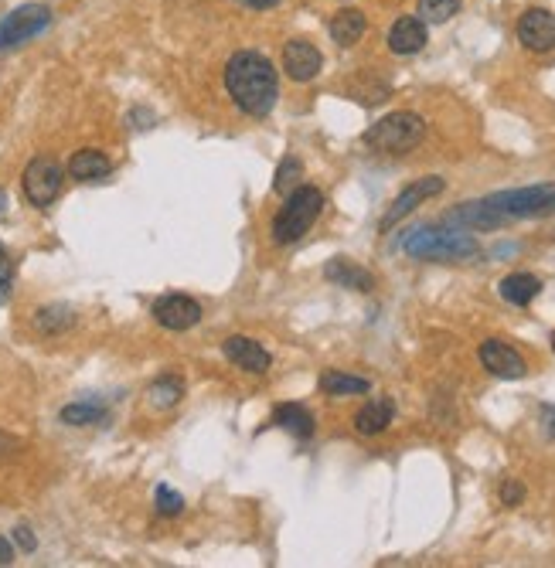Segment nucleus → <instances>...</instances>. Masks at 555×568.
<instances>
[{
    "instance_id": "1",
    "label": "nucleus",
    "mask_w": 555,
    "mask_h": 568,
    "mask_svg": "<svg viewBox=\"0 0 555 568\" xmlns=\"http://www.w3.org/2000/svg\"><path fill=\"white\" fill-rule=\"evenodd\" d=\"M545 215H555L552 184L498 191V194H491V198L467 201V205L450 211L447 222L467 228V232H487V228H501L508 222H518V218H545Z\"/></svg>"
},
{
    "instance_id": "2",
    "label": "nucleus",
    "mask_w": 555,
    "mask_h": 568,
    "mask_svg": "<svg viewBox=\"0 0 555 568\" xmlns=\"http://www.w3.org/2000/svg\"><path fill=\"white\" fill-rule=\"evenodd\" d=\"M225 92L249 116H269L280 99V79L266 55L235 52L225 65Z\"/></svg>"
},
{
    "instance_id": "3",
    "label": "nucleus",
    "mask_w": 555,
    "mask_h": 568,
    "mask_svg": "<svg viewBox=\"0 0 555 568\" xmlns=\"http://www.w3.org/2000/svg\"><path fill=\"white\" fill-rule=\"evenodd\" d=\"M402 252L419 262H467L481 256V242L467 228L423 225L412 228L406 239H402Z\"/></svg>"
},
{
    "instance_id": "4",
    "label": "nucleus",
    "mask_w": 555,
    "mask_h": 568,
    "mask_svg": "<svg viewBox=\"0 0 555 568\" xmlns=\"http://www.w3.org/2000/svg\"><path fill=\"white\" fill-rule=\"evenodd\" d=\"M324 211V194L310 184H300L297 191L287 194V205L276 211L273 218V242L290 245L300 242L310 232V225L317 222V215Z\"/></svg>"
},
{
    "instance_id": "5",
    "label": "nucleus",
    "mask_w": 555,
    "mask_h": 568,
    "mask_svg": "<svg viewBox=\"0 0 555 568\" xmlns=\"http://www.w3.org/2000/svg\"><path fill=\"white\" fill-rule=\"evenodd\" d=\"M426 137V123L423 116L416 113H389L378 123H372L365 130V143L372 150H382V154H409L412 147H419Z\"/></svg>"
},
{
    "instance_id": "6",
    "label": "nucleus",
    "mask_w": 555,
    "mask_h": 568,
    "mask_svg": "<svg viewBox=\"0 0 555 568\" xmlns=\"http://www.w3.org/2000/svg\"><path fill=\"white\" fill-rule=\"evenodd\" d=\"M62 167L55 164L52 157H35L28 167H24V198L31 201L35 208H48L55 205V198L62 194Z\"/></svg>"
},
{
    "instance_id": "7",
    "label": "nucleus",
    "mask_w": 555,
    "mask_h": 568,
    "mask_svg": "<svg viewBox=\"0 0 555 568\" xmlns=\"http://www.w3.org/2000/svg\"><path fill=\"white\" fill-rule=\"evenodd\" d=\"M48 24H52V11H48L45 4H24L18 11H11L4 21H0V52L38 38Z\"/></svg>"
},
{
    "instance_id": "8",
    "label": "nucleus",
    "mask_w": 555,
    "mask_h": 568,
    "mask_svg": "<svg viewBox=\"0 0 555 568\" xmlns=\"http://www.w3.org/2000/svg\"><path fill=\"white\" fill-rule=\"evenodd\" d=\"M443 188H447V181H443V177H419V181H412L406 191L399 194V198L392 201L389 205V211H385L382 215V222H378V228H382V232H389V228H395L402 222V218L406 215H412V211H416L419 205H423V201H430V198H436V194H440Z\"/></svg>"
},
{
    "instance_id": "9",
    "label": "nucleus",
    "mask_w": 555,
    "mask_h": 568,
    "mask_svg": "<svg viewBox=\"0 0 555 568\" xmlns=\"http://www.w3.org/2000/svg\"><path fill=\"white\" fill-rule=\"evenodd\" d=\"M518 41L535 55H545L555 48V14L545 7H532L518 18Z\"/></svg>"
},
{
    "instance_id": "10",
    "label": "nucleus",
    "mask_w": 555,
    "mask_h": 568,
    "mask_svg": "<svg viewBox=\"0 0 555 568\" xmlns=\"http://www.w3.org/2000/svg\"><path fill=\"white\" fill-rule=\"evenodd\" d=\"M154 320L167 330H191L201 320V303L188 293H167L154 303Z\"/></svg>"
},
{
    "instance_id": "11",
    "label": "nucleus",
    "mask_w": 555,
    "mask_h": 568,
    "mask_svg": "<svg viewBox=\"0 0 555 568\" xmlns=\"http://www.w3.org/2000/svg\"><path fill=\"white\" fill-rule=\"evenodd\" d=\"M481 364H484L487 371H491L494 378L515 381V378H525L528 375L525 358H521L515 347L504 344V341H484L481 344Z\"/></svg>"
},
{
    "instance_id": "12",
    "label": "nucleus",
    "mask_w": 555,
    "mask_h": 568,
    "mask_svg": "<svg viewBox=\"0 0 555 568\" xmlns=\"http://www.w3.org/2000/svg\"><path fill=\"white\" fill-rule=\"evenodd\" d=\"M321 65H324V55L317 52V45H310L304 38H293V41H287V48H283V69H287L293 82L317 79Z\"/></svg>"
},
{
    "instance_id": "13",
    "label": "nucleus",
    "mask_w": 555,
    "mask_h": 568,
    "mask_svg": "<svg viewBox=\"0 0 555 568\" xmlns=\"http://www.w3.org/2000/svg\"><path fill=\"white\" fill-rule=\"evenodd\" d=\"M222 351H225V358L235 364V368L249 371V375H266V371H269L266 347L259 341H252V337L235 334V337H229V341L222 344Z\"/></svg>"
},
{
    "instance_id": "14",
    "label": "nucleus",
    "mask_w": 555,
    "mask_h": 568,
    "mask_svg": "<svg viewBox=\"0 0 555 568\" xmlns=\"http://www.w3.org/2000/svg\"><path fill=\"white\" fill-rule=\"evenodd\" d=\"M430 41V31H426L423 18H399L389 28V48L395 55H416L426 48Z\"/></svg>"
},
{
    "instance_id": "15",
    "label": "nucleus",
    "mask_w": 555,
    "mask_h": 568,
    "mask_svg": "<svg viewBox=\"0 0 555 568\" xmlns=\"http://www.w3.org/2000/svg\"><path fill=\"white\" fill-rule=\"evenodd\" d=\"M324 276H327V283H334V286H348V290H358V293H368L375 286V276L368 273V269H361L355 266L351 259H331L327 262V269H324Z\"/></svg>"
},
{
    "instance_id": "16",
    "label": "nucleus",
    "mask_w": 555,
    "mask_h": 568,
    "mask_svg": "<svg viewBox=\"0 0 555 568\" xmlns=\"http://www.w3.org/2000/svg\"><path fill=\"white\" fill-rule=\"evenodd\" d=\"M395 419V402L392 398H372L368 405H361L358 415H355V429L361 436H378L392 426Z\"/></svg>"
},
{
    "instance_id": "17",
    "label": "nucleus",
    "mask_w": 555,
    "mask_h": 568,
    "mask_svg": "<svg viewBox=\"0 0 555 568\" xmlns=\"http://www.w3.org/2000/svg\"><path fill=\"white\" fill-rule=\"evenodd\" d=\"M365 28H368V21L358 7H341V11L331 18V38L338 41L341 48L358 45L361 35H365Z\"/></svg>"
},
{
    "instance_id": "18",
    "label": "nucleus",
    "mask_w": 555,
    "mask_h": 568,
    "mask_svg": "<svg viewBox=\"0 0 555 568\" xmlns=\"http://www.w3.org/2000/svg\"><path fill=\"white\" fill-rule=\"evenodd\" d=\"M113 171V164H109V157L103 154V150H79V154H72L69 160V174L75 177V181H103V177Z\"/></svg>"
},
{
    "instance_id": "19",
    "label": "nucleus",
    "mask_w": 555,
    "mask_h": 568,
    "mask_svg": "<svg viewBox=\"0 0 555 568\" xmlns=\"http://www.w3.org/2000/svg\"><path fill=\"white\" fill-rule=\"evenodd\" d=\"M273 422L280 429L293 432L297 439H310V436H314V415H310L304 405H297V402L276 405V409H273Z\"/></svg>"
},
{
    "instance_id": "20",
    "label": "nucleus",
    "mask_w": 555,
    "mask_h": 568,
    "mask_svg": "<svg viewBox=\"0 0 555 568\" xmlns=\"http://www.w3.org/2000/svg\"><path fill=\"white\" fill-rule=\"evenodd\" d=\"M538 293H542V279L532 273H511L501 279V296L515 307H528Z\"/></svg>"
},
{
    "instance_id": "21",
    "label": "nucleus",
    "mask_w": 555,
    "mask_h": 568,
    "mask_svg": "<svg viewBox=\"0 0 555 568\" xmlns=\"http://www.w3.org/2000/svg\"><path fill=\"white\" fill-rule=\"evenodd\" d=\"M321 388L324 395H368L372 392V381L365 378H355V375H344V371H327V375H321Z\"/></svg>"
},
{
    "instance_id": "22",
    "label": "nucleus",
    "mask_w": 555,
    "mask_h": 568,
    "mask_svg": "<svg viewBox=\"0 0 555 568\" xmlns=\"http://www.w3.org/2000/svg\"><path fill=\"white\" fill-rule=\"evenodd\" d=\"M181 395H184V381H181V378H174V375L157 378L154 385L147 388V402H150V409H174V405L181 402Z\"/></svg>"
},
{
    "instance_id": "23",
    "label": "nucleus",
    "mask_w": 555,
    "mask_h": 568,
    "mask_svg": "<svg viewBox=\"0 0 555 568\" xmlns=\"http://www.w3.org/2000/svg\"><path fill=\"white\" fill-rule=\"evenodd\" d=\"M109 412L103 402H72L62 409V422L65 426H99V422H106Z\"/></svg>"
},
{
    "instance_id": "24",
    "label": "nucleus",
    "mask_w": 555,
    "mask_h": 568,
    "mask_svg": "<svg viewBox=\"0 0 555 568\" xmlns=\"http://www.w3.org/2000/svg\"><path fill=\"white\" fill-rule=\"evenodd\" d=\"M75 324V310L72 307H62V303H55V307H41L35 313V327L41 334H62V330H69Z\"/></svg>"
},
{
    "instance_id": "25",
    "label": "nucleus",
    "mask_w": 555,
    "mask_h": 568,
    "mask_svg": "<svg viewBox=\"0 0 555 568\" xmlns=\"http://www.w3.org/2000/svg\"><path fill=\"white\" fill-rule=\"evenodd\" d=\"M300 177H304V164H300L297 157H287V160H283V164H280V171H276L273 191L287 198V194H293V191L300 188Z\"/></svg>"
},
{
    "instance_id": "26",
    "label": "nucleus",
    "mask_w": 555,
    "mask_h": 568,
    "mask_svg": "<svg viewBox=\"0 0 555 568\" xmlns=\"http://www.w3.org/2000/svg\"><path fill=\"white\" fill-rule=\"evenodd\" d=\"M460 11V0H419V18L426 24H447Z\"/></svg>"
},
{
    "instance_id": "27",
    "label": "nucleus",
    "mask_w": 555,
    "mask_h": 568,
    "mask_svg": "<svg viewBox=\"0 0 555 568\" xmlns=\"http://www.w3.org/2000/svg\"><path fill=\"white\" fill-rule=\"evenodd\" d=\"M181 511H184V497L174 494L167 483H161V487H157V514H161V517H178Z\"/></svg>"
},
{
    "instance_id": "28",
    "label": "nucleus",
    "mask_w": 555,
    "mask_h": 568,
    "mask_svg": "<svg viewBox=\"0 0 555 568\" xmlns=\"http://www.w3.org/2000/svg\"><path fill=\"white\" fill-rule=\"evenodd\" d=\"M14 290V262H11V252L0 245V303L11 296Z\"/></svg>"
},
{
    "instance_id": "29",
    "label": "nucleus",
    "mask_w": 555,
    "mask_h": 568,
    "mask_svg": "<svg viewBox=\"0 0 555 568\" xmlns=\"http://www.w3.org/2000/svg\"><path fill=\"white\" fill-rule=\"evenodd\" d=\"M521 500H525V487H521L518 480H504V487H501V504L518 507Z\"/></svg>"
},
{
    "instance_id": "30",
    "label": "nucleus",
    "mask_w": 555,
    "mask_h": 568,
    "mask_svg": "<svg viewBox=\"0 0 555 568\" xmlns=\"http://www.w3.org/2000/svg\"><path fill=\"white\" fill-rule=\"evenodd\" d=\"M14 545H18L21 551H35L38 548V538L31 534L28 524H18V528H14Z\"/></svg>"
},
{
    "instance_id": "31",
    "label": "nucleus",
    "mask_w": 555,
    "mask_h": 568,
    "mask_svg": "<svg viewBox=\"0 0 555 568\" xmlns=\"http://www.w3.org/2000/svg\"><path fill=\"white\" fill-rule=\"evenodd\" d=\"M14 562V545L0 534V565H11Z\"/></svg>"
},
{
    "instance_id": "32",
    "label": "nucleus",
    "mask_w": 555,
    "mask_h": 568,
    "mask_svg": "<svg viewBox=\"0 0 555 568\" xmlns=\"http://www.w3.org/2000/svg\"><path fill=\"white\" fill-rule=\"evenodd\" d=\"M11 453H14V443L4 436V432H0V460H4V456H11Z\"/></svg>"
},
{
    "instance_id": "33",
    "label": "nucleus",
    "mask_w": 555,
    "mask_h": 568,
    "mask_svg": "<svg viewBox=\"0 0 555 568\" xmlns=\"http://www.w3.org/2000/svg\"><path fill=\"white\" fill-rule=\"evenodd\" d=\"M249 7H256V11H269V7H276L280 0H246Z\"/></svg>"
},
{
    "instance_id": "34",
    "label": "nucleus",
    "mask_w": 555,
    "mask_h": 568,
    "mask_svg": "<svg viewBox=\"0 0 555 568\" xmlns=\"http://www.w3.org/2000/svg\"><path fill=\"white\" fill-rule=\"evenodd\" d=\"M7 215V191H0V218Z\"/></svg>"
},
{
    "instance_id": "35",
    "label": "nucleus",
    "mask_w": 555,
    "mask_h": 568,
    "mask_svg": "<svg viewBox=\"0 0 555 568\" xmlns=\"http://www.w3.org/2000/svg\"><path fill=\"white\" fill-rule=\"evenodd\" d=\"M552 351H555V337H552Z\"/></svg>"
}]
</instances>
